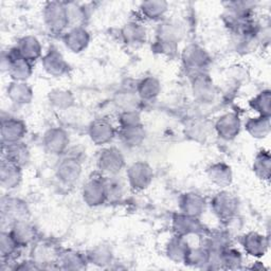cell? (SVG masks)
<instances>
[{"mask_svg":"<svg viewBox=\"0 0 271 271\" xmlns=\"http://www.w3.org/2000/svg\"><path fill=\"white\" fill-rule=\"evenodd\" d=\"M46 13V18L48 22L54 28H63L65 27V22L68 21V15L66 8H64L62 5L52 3L49 4Z\"/></svg>","mask_w":271,"mask_h":271,"instance_id":"1","label":"cell"},{"mask_svg":"<svg viewBox=\"0 0 271 271\" xmlns=\"http://www.w3.org/2000/svg\"><path fill=\"white\" fill-rule=\"evenodd\" d=\"M269 161H270V159H269V156L267 154V155H263V156L257 157L256 163H255L256 171H260L261 169H264L263 170L265 172L264 176H266V177L269 176Z\"/></svg>","mask_w":271,"mask_h":271,"instance_id":"3","label":"cell"},{"mask_svg":"<svg viewBox=\"0 0 271 271\" xmlns=\"http://www.w3.org/2000/svg\"><path fill=\"white\" fill-rule=\"evenodd\" d=\"M166 4L162 2H148L142 4V11L144 14L149 16L150 18H155L156 16L162 15L166 10Z\"/></svg>","mask_w":271,"mask_h":271,"instance_id":"2","label":"cell"}]
</instances>
